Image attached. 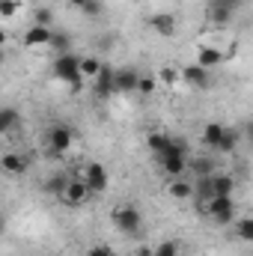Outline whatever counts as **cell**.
Segmentation results:
<instances>
[{
	"label": "cell",
	"instance_id": "6da1fadb",
	"mask_svg": "<svg viewBox=\"0 0 253 256\" xmlns=\"http://www.w3.org/2000/svg\"><path fill=\"white\" fill-rule=\"evenodd\" d=\"M146 143H149V149H152V155L161 161V158H167V155H185L188 158V140H182V137H170V134H164V131H152L149 137H146Z\"/></svg>",
	"mask_w": 253,
	"mask_h": 256
},
{
	"label": "cell",
	"instance_id": "7a4b0ae2",
	"mask_svg": "<svg viewBox=\"0 0 253 256\" xmlns=\"http://www.w3.org/2000/svg\"><path fill=\"white\" fill-rule=\"evenodd\" d=\"M110 220H114V226H116L122 236H137V232H140V224H143V214H140V208H134L131 202H122V206H116V208L110 212Z\"/></svg>",
	"mask_w": 253,
	"mask_h": 256
},
{
	"label": "cell",
	"instance_id": "3957f363",
	"mask_svg": "<svg viewBox=\"0 0 253 256\" xmlns=\"http://www.w3.org/2000/svg\"><path fill=\"white\" fill-rule=\"evenodd\" d=\"M54 78L63 80V84H68L72 90H80V86H84V78H80V72H78V57H74L72 51L54 57Z\"/></svg>",
	"mask_w": 253,
	"mask_h": 256
},
{
	"label": "cell",
	"instance_id": "277c9868",
	"mask_svg": "<svg viewBox=\"0 0 253 256\" xmlns=\"http://www.w3.org/2000/svg\"><path fill=\"white\" fill-rule=\"evenodd\" d=\"M202 214H208L214 224L226 226L236 220V200L232 196H212L206 206H202Z\"/></svg>",
	"mask_w": 253,
	"mask_h": 256
},
{
	"label": "cell",
	"instance_id": "5b68a950",
	"mask_svg": "<svg viewBox=\"0 0 253 256\" xmlns=\"http://www.w3.org/2000/svg\"><path fill=\"white\" fill-rule=\"evenodd\" d=\"M74 179H84V185H86L90 194H104L110 188V176H108L104 164H98V161H90V164L84 167V173L74 176Z\"/></svg>",
	"mask_w": 253,
	"mask_h": 256
},
{
	"label": "cell",
	"instance_id": "8992f818",
	"mask_svg": "<svg viewBox=\"0 0 253 256\" xmlns=\"http://www.w3.org/2000/svg\"><path fill=\"white\" fill-rule=\"evenodd\" d=\"M72 143H74V131H72V126H63V122L51 126V131H48V149H51L54 155L68 152Z\"/></svg>",
	"mask_w": 253,
	"mask_h": 256
},
{
	"label": "cell",
	"instance_id": "52a82bcc",
	"mask_svg": "<svg viewBox=\"0 0 253 256\" xmlns=\"http://www.w3.org/2000/svg\"><path fill=\"white\" fill-rule=\"evenodd\" d=\"M179 80H185L194 90H208V86H212V72L202 68V66H196V63H190L179 72Z\"/></svg>",
	"mask_w": 253,
	"mask_h": 256
},
{
	"label": "cell",
	"instance_id": "ba28073f",
	"mask_svg": "<svg viewBox=\"0 0 253 256\" xmlns=\"http://www.w3.org/2000/svg\"><path fill=\"white\" fill-rule=\"evenodd\" d=\"M92 194L86 191V185H84V179H68V185H66V191L60 194V202H66L68 208H78V206H84L86 200H90Z\"/></svg>",
	"mask_w": 253,
	"mask_h": 256
},
{
	"label": "cell",
	"instance_id": "9c48e42d",
	"mask_svg": "<svg viewBox=\"0 0 253 256\" xmlns=\"http://www.w3.org/2000/svg\"><path fill=\"white\" fill-rule=\"evenodd\" d=\"M114 72H116V68H110V66L102 63L98 74L92 78V90H96L98 98H110V96L116 92V86H114Z\"/></svg>",
	"mask_w": 253,
	"mask_h": 256
},
{
	"label": "cell",
	"instance_id": "30bf717a",
	"mask_svg": "<svg viewBox=\"0 0 253 256\" xmlns=\"http://www.w3.org/2000/svg\"><path fill=\"white\" fill-rule=\"evenodd\" d=\"M27 167H30V161H27L21 152H6V155L0 158V170L9 173V176H24Z\"/></svg>",
	"mask_w": 253,
	"mask_h": 256
},
{
	"label": "cell",
	"instance_id": "8fae6325",
	"mask_svg": "<svg viewBox=\"0 0 253 256\" xmlns=\"http://www.w3.org/2000/svg\"><path fill=\"white\" fill-rule=\"evenodd\" d=\"M137 80H140V72L137 68H116L114 72L116 92H137Z\"/></svg>",
	"mask_w": 253,
	"mask_h": 256
},
{
	"label": "cell",
	"instance_id": "7c38bea8",
	"mask_svg": "<svg viewBox=\"0 0 253 256\" xmlns=\"http://www.w3.org/2000/svg\"><path fill=\"white\" fill-rule=\"evenodd\" d=\"M149 24H152V30H155L158 36H164V39L176 36V18H173L170 12H158V15H152Z\"/></svg>",
	"mask_w": 253,
	"mask_h": 256
},
{
	"label": "cell",
	"instance_id": "4fadbf2b",
	"mask_svg": "<svg viewBox=\"0 0 253 256\" xmlns=\"http://www.w3.org/2000/svg\"><path fill=\"white\" fill-rule=\"evenodd\" d=\"M51 27H42V24H33L27 33H24V45L27 48H45L48 42H51Z\"/></svg>",
	"mask_w": 253,
	"mask_h": 256
},
{
	"label": "cell",
	"instance_id": "5bb4252c",
	"mask_svg": "<svg viewBox=\"0 0 253 256\" xmlns=\"http://www.w3.org/2000/svg\"><path fill=\"white\" fill-rule=\"evenodd\" d=\"M224 60H226V57H224V51H220V48H214V45H202V48L196 51V66H202V68H208V72H212L214 66H220Z\"/></svg>",
	"mask_w": 253,
	"mask_h": 256
},
{
	"label": "cell",
	"instance_id": "9a60e30c",
	"mask_svg": "<svg viewBox=\"0 0 253 256\" xmlns=\"http://www.w3.org/2000/svg\"><path fill=\"white\" fill-rule=\"evenodd\" d=\"M158 164H161V170H164L170 179L185 176V170H188V158H185V155H167V158H161Z\"/></svg>",
	"mask_w": 253,
	"mask_h": 256
},
{
	"label": "cell",
	"instance_id": "2e32d148",
	"mask_svg": "<svg viewBox=\"0 0 253 256\" xmlns=\"http://www.w3.org/2000/svg\"><path fill=\"white\" fill-rule=\"evenodd\" d=\"M208 179H212L214 196H232V191H236V179H232V176H226V173H212Z\"/></svg>",
	"mask_w": 253,
	"mask_h": 256
},
{
	"label": "cell",
	"instance_id": "e0dca14e",
	"mask_svg": "<svg viewBox=\"0 0 253 256\" xmlns=\"http://www.w3.org/2000/svg\"><path fill=\"white\" fill-rule=\"evenodd\" d=\"M167 191L173 200H194V182H188L185 176H176V179H170Z\"/></svg>",
	"mask_w": 253,
	"mask_h": 256
},
{
	"label": "cell",
	"instance_id": "ac0fdd59",
	"mask_svg": "<svg viewBox=\"0 0 253 256\" xmlns=\"http://www.w3.org/2000/svg\"><path fill=\"white\" fill-rule=\"evenodd\" d=\"M220 134H224V126H220V122H206V128H202V143H206L208 149H218Z\"/></svg>",
	"mask_w": 253,
	"mask_h": 256
},
{
	"label": "cell",
	"instance_id": "d6986e66",
	"mask_svg": "<svg viewBox=\"0 0 253 256\" xmlns=\"http://www.w3.org/2000/svg\"><path fill=\"white\" fill-rule=\"evenodd\" d=\"M236 146H238V128L224 126L220 143H218V152H236Z\"/></svg>",
	"mask_w": 253,
	"mask_h": 256
},
{
	"label": "cell",
	"instance_id": "ffe728a7",
	"mask_svg": "<svg viewBox=\"0 0 253 256\" xmlns=\"http://www.w3.org/2000/svg\"><path fill=\"white\" fill-rule=\"evenodd\" d=\"M98 68H102V60H96V57H78V72H80V78L92 80V78L98 74Z\"/></svg>",
	"mask_w": 253,
	"mask_h": 256
},
{
	"label": "cell",
	"instance_id": "44dd1931",
	"mask_svg": "<svg viewBox=\"0 0 253 256\" xmlns=\"http://www.w3.org/2000/svg\"><path fill=\"white\" fill-rule=\"evenodd\" d=\"M232 6H226V3H212V9H208V18L214 21V24H230V18H232Z\"/></svg>",
	"mask_w": 253,
	"mask_h": 256
},
{
	"label": "cell",
	"instance_id": "7402d4cb",
	"mask_svg": "<svg viewBox=\"0 0 253 256\" xmlns=\"http://www.w3.org/2000/svg\"><path fill=\"white\" fill-rule=\"evenodd\" d=\"M18 120H21V116H18V110H15V108H0V137L18 126Z\"/></svg>",
	"mask_w": 253,
	"mask_h": 256
},
{
	"label": "cell",
	"instance_id": "603a6c76",
	"mask_svg": "<svg viewBox=\"0 0 253 256\" xmlns=\"http://www.w3.org/2000/svg\"><path fill=\"white\" fill-rule=\"evenodd\" d=\"M66 185H68V179H66L63 173H54V176L45 182V191L51 194V196H57V200H60V194L66 191Z\"/></svg>",
	"mask_w": 253,
	"mask_h": 256
},
{
	"label": "cell",
	"instance_id": "cb8c5ba5",
	"mask_svg": "<svg viewBox=\"0 0 253 256\" xmlns=\"http://www.w3.org/2000/svg\"><path fill=\"white\" fill-rule=\"evenodd\" d=\"M236 224V232H238V238L242 242H253V218H238V220H232Z\"/></svg>",
	"mask_w": 253,
	"mask_h": 256
},
{
	"label": "cell",
	"instance_id": "d4e9b609",
	"mask_svg": "<svg viewBox=\"0 0 253 256\" xmlns=\"http://www.w3.org/2000/svg\"><path fill=\"white\" fill-rule=\"evenodd\" d=\"M182 254V244L176 242V238H167V242H161L155 250H152V256H179Z\"/></svg>",
	"mask_w": 253,
	"mask_h": 256
},
{
	"label": "cell",
	"instance_id": "484cf974",
	"mask_svg": "<svg viewBox=\"0 0 253 256\" xmlns=\"http://www.w3.org/2000/svg\"><path fill=\"white\" fill-rule=\"evenodd\" d=\"M57 54H66V51H72V39H68V33H51V42H48Z\"/></svg>",
	"mask_w": 253,
	"mask_h": 256
},
{
	"label": "cell",
	"instance_id": "4316f807",
	"mask_svg": "<svg viewBox=\"0 0 253 256\" xmlns=\"http://www.w3.org/2000/svg\"><path fill=\"white\" fill-rule=\"evenodd\" d=\"M188 167L196 173V176H212V173H214V164H212V158H194Z\"/></svg>",
	"mask_w": 253,
	"mask_h": 256
},
{
	"label": "cell",
	"instance_id": "83f0119b",
	"mask_svg": "<svg viewBox=\"0 0 253 256\" xmlns=\"http://www.w3.org/2000/svg\"><path fill=\"white\" fill-rule=\"evenodd\" d=\"M155 86H158L155 74H140V80H137V92H143V96H152V92H155Z\"/></svg>",
	"mask_w": 253,
	"mask_h": 256
},
{
	"label": "cell",
	"instance_id": "f1b7e54d",
	"mask_svg": "<svg viewBox=\"0 0 253 256\" xmlns=\"http://www.w3.org/2000/svg\"><path fill=\"white\" fill-rule=\"evenodd\" d=\"M155 80H161V84H167V86H173V84L179 80V72L167 66V68H161V72H158V78H155Z\"/></svg>",
	"mask_w": 253,
	"mask_h": 256
},
{
	"label": "cell",
	"instance_id": "f546056e",
	"mask_svg": "<svg viewBox=\"0 0 253 256\" xmlns=\"http://www.w3.org/2000/svg\"><path fill=\"white\" fill-rule=\"evenodd\" d=\"M18 9H21V0H0V15L3 18H12Z\"/></svg>",
	"mask_w": 253,
	"mask_h": 256
},
{
	"label": "cell",
	"instance_id": "4dcf8cb0",
	"mask_svg": "<svg viewBox=\"0 0 253 256\" xmlns=\"http://www.w3.org/2000/svg\"><path fill=\"white\" fill-rule=\"evenodd\" d=\"M51 21H54V15H51V9H36V15H33V24H42V27H51Z\"/></svg>",
	"mask_w": 253,
	"mask_h": 256
},
{
	"label": "cell",
	"instance_id": "1f68e13d",
	"mask_svg": "<svg viewBox=\"0 0 253 256\" xmlns=\"http://www.w3.org/2000/svg\"><path fill=\"white\" fill-rule=\"evenodd\" d=\"M80 12H84V15H90V18H98V15H102V0H92V3H86Z\"/></svg>",
	"mask_w": 253,
	"mask_h": 256
},
{
	"label": "cell",
	"instance_id": "d6a6232c",
	"mask_svg": "<svg viewBox=\"0 0 253 256\" xmlns=\"http://www.w3.org/2000/svg\"><path fill=\"white\" fill-rule=\"evenodd\" d=\"M86 256H114V250H110L108 244H96V248H90Z\"/></svg>",
	"mask_w": 253,
	"mask_h": 256
},
{
	"label": "cell",
	"instance_id": "836d02e7",
	"mask_svg": "<svg viewBox=\"0 0 253 256\" xmlns=\"http://www.w3.org/2000/svg\"><path fill=\"white\" fill-rule=\"evenodd\" d=\"M68 3H72V6H74V9H78V12H80V9H84V6H86V3H92V0H68Z\"/></svg>",
	"mask_w": 253,
	"mask_h": 256
},
{
	"label": "cell",
	"instance_id": "e575fe53",
	"mask_svg": "<svg viewBox=\"0 0 253 256\" xmlns=\"http://www.w3.org/2000/svg\"><path fill=\"white\" fill-rule=\"evenodd\" d=\"M214 3H226V6H232V9H238L244 0H214Z\"/></svg>",
	"mask_w": 253,
	"mask_h": 256
},
{
	"label": "cell",
	"instance_id": "d590c367",
	"mask_svg": "<svg viewBox=\"0 0 253 256\" xmlns=\"http://www.w3.org/2000/svg\"><path fill=\"white\" fill-rule=\"evenodd\" d=\"M6 232V214H0V236Z\"/></svg>",
	"mask_w": 253,
	"mask_h": 256
},
{
	"label": "cell",
	"instance_id": "8d00e7d4",
	"mask_svg": "<svg viewBox=\"0 0 253 256\" xmlns=\"http://www.w3.org/2000/svg\"><path fill=\"white\" fill-rule=\"evenodd\" d=\"M3 45H6V30L0 27V48H3Z\"/></svg>",
	"mask_w": 253,
	"mask_h": 256
},
{
	"label": "cell",
	"instance_id": "74e56055",
	"mask_svg": "<svg viewBox=\"0 0 253 256\" xmlns=\"http://www.w3.org/2000/svg\"><path fill=\"white\" fill-rule=\"evenodd\" d=\"M3 60H6V54H3V51H0V66H3Z\"/></svg>",
	"mask_w": 253,
	"mask_h": 256
},
{
	"label": "cell",
	"instance_id": "f35d334b",
	"mask_svg": "<svg viewBox=\"0 0 253 256\" xmlns=\"http://www.w3.org/2000/svg\"><path fill=\"white\" fill-rule=\"evenodd\" d=\"M206 3H214V0H206Z\"/></svg>",
	"mask_w": 253,
	"mask_h": 256
}]
</instances>
